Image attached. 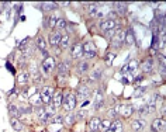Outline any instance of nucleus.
<instances>
[{
  "mask_svg": "<svg viewBox=\"0 0 166 132\" xmlns=\"http://www.w3.org/2000/svg\"><path fill=\"white\" fill-rule=\"evenodd\" d=\"M118 110H120V107L110 108V111H108V117H117V115H118Z\"/></svg>",
  "mask_w": 166,
  "mask_h": 132,
  "instance_id": "nucleus-41",
  "label": "nucleus"
},
{
  "mask_svg": "<svg viewBox=\"0 0 166 132\" xmlns=\"http://www.w3.org/2000/svg\"><path fill=\"white\" fill-rule=\"evenodd\" d=\"M127 66H128V72H129V73H134V72L138 69V62H137V61H131Z\"/></svg>",
  "mask_w": 166,
  "mask_h": 132,
  "instance_id": "nucleus-35",
  "label": "nucleus"
},
{
  "mask_svg": "<svg viewBox=\"0 0 166 132\" xmlns=\"http://www.w3.org/2000/svg\"><path fill=\"white\" fill-rule=\"evenodd\" d=\"M82 45H83V56H86L87 59H91V58H94L97 55V49H96L93 42L87 41V42H85Z\"/></svg>",
  "mask_w": 166,
  "mask_h": 132,
  "instance_id": "nucleus-4",
  "label": "nucleus"
},
{
  "mask_svg": "<svg viewBox=\"0 0 166 132\" xmlns=\"http://www.w3.org/2000/svg\"><path fill=\"white\" fill-rule=\"evenodd\" d=\"M28 80H30V73H27V72H21V73L17 76V81H18L20 84H26Z\"/></svg>",
  "mask_w": 166,
  "mask_h": 132,
  "instance_id": "nucleus-24",
  "label": "nucleus"
},
{
  "mask_svg": "<svg viewBox=\"0 0 166 132\" xmlns=\"http://www.w3.org/2000/svg\"><path fill=\"white\" fill-rule=\"evenodd\" d=\"M103 76V69L102 67H97L94 72L90 73V80H99Z\"/></svg>",
  "mask_w": 166,
  "mask_h": 132,
  "instance_id": "nucleus-27",
  "label": "nucleus"
},
{
  "mask_svg": "<svg viewBox=\"0 0 166 132\" xmlns=\"http://www.w3.org/2000/svg\"><path fill=\"white\" fill-rule=\"evenodd\" d=\"M9 114H10L12 118H17V117H18V108L14 106V104H10V106H9Z\"/></svg>",
  "mask_w": 166,
  "mask_h": 132,
  "instance_id": "nucleus-33",
  "label": "nucleus"
},
{
  "mask_svg": "<svg viewBox=\"0 0 166 132\" xmlns=\"http://www.w3.org/2000/svg\"><path fill=\"white\" fill-rule=\"evenodd\" d=\"M90 93H91V90H90L89 86H80L79 89H77V98H87V97H90Z\"/></svg>",
  "mask_w": 166,
  "mask_h": 132,
  "instance_id": "nucleus-12",
  "label": "nucleus"
},
{
  "mask_svg": "<svg viewBox=\"0 0 166 132\" xmlns=\"http://www.w3.org/2000/svg\"><path fill=\"white\" fill-rule=\"evenodd\" d=\"M141 69H142V72H144V73H151V72L153 70L152 58H148L146 61H144V62H142V65H141Z\"/></svg>",
  "mask_w": 166,
  "mask_h": 132,
  "instance_id": "nucleus-14",
  "label": "nucleus"
},
{
  "mask_svg": "<svg viewBox=\"0 0 166 132\" xmlns=\"http://www.w3.org/2000/svg\"><path fill=\"white\" fill-rule=\"evenodd\" d=\"M54 69H55V59H54L52 56L45 58V59L42 61V63H41V72H42L44 77H47Z\"/></svg>",
  "mask_w": 166,
  "mask_h": 132,
  "instance_id": "nucleus-2",
  "label": "nucleus"
},
{
  "mask_svg": "<svg viewBox=\"0 0 166 132\" xmlns=\"http://www.w3.org/2000/svg\"><path fill=\"white\" fill-rule=\"evenodd\" d=\"M28 100H30V104L34 107H38L42 104V103H41V94H39V93H34L33 96L28 97Z\"/></svg>",
  "mask_w": 166,
  "mask_h": 132,
  "instance_id": "nucleus-17",
  "label": "nucleus"
},
{
  "mask_svg": "<svg viewBox=\"0 0 166 132\" xmlns=\"http://www.w3.org/2000/svg\"><path fill=\"white\" fill-rule=\"evenodd\" d=\"M110 125H111V121H110V119H102V121H100V125H99V131L106 132L110 128Z\"/></svg>",
  "mask_w": 166,
  "mask_h": 132,
  "instance_id": "nucleus-25",
  "label": "nucleus"
},
{
  "mask_svg": "<svg viewBox=\"0 0 166 132\" xmlns=\"http://www.w3.org/2000/svg\"><path fill=\"white\" fill-rule=\"evenodd\" d=\"M90 132H97V131H90Z\"/></svg>",
  "mask_w": 166,
  "mask_h": 132,
  "instance_id": "nucleus-51",
  "label": "nucleus"
},
{
  "mask_svg": "<svg viewBox=\"0 0 166 132\" xmlns=\"http://www.w3.org/2000/svg\"><path fill=\"white\" fill-rule=\"evenodd\" d=\"M110 129L113 132H123V122L120 119H114L110 125Z\"/></svg>",
  "mask_w": 166,
  "mask_h": 132,
  "instance_id": "nucleus-21",
  "label": "nucleus"
},
{
  "mask_svg": "<svg viewBox=\"0 0 166 132\" xmlns=\"http://www.w3.org/2000/svg\"><path fill=\"white\" fill-rule=\"evenodd\" d=\"M42 93L44 94H48V96H54V93H55V90H54V87H51V86H45L44 89H42Z\"/></svg>",
  "mask_w": 166,
  "mask_h": 132,
  "instance_id": "nucleus-37",
  "label": "nucleus"
},
{
  "mask_svg": "<svg viewBox=\"0 0 166 132\" xmlns=\"http://www.w3.org/2000/svg\"><path fill=\"white\" fill-rule=\"evenodd\" d=\"M10 124H12V127H13L16 131H21V129H23V124L17 118H10Z\"/></svg>",
  "mask_w": 166,
  "mask_h": 132,
  "instance_id": "nucleus-29",
  "label": "nucleus"
},
{
  "mask_svg": "<svg viewBox=\"0 0 166 132\" xmlns=\"http://www.w3.org/2000/svg\"><path fill=\"white\" fill-rule=\"evenodd\" d=\"M121 73H124V76H127L128 73H129V72H128V66L127 65H124L123 67H121Z\"/></svg>",
  "mask_w": 166,
  "mask_h": 132,
  "instance_id": "nucleus-44",
  "label": "nucleus"
},
{
  "mask_svg": "<svg viewBox=\"0 0 166 132\" xmlns=\"http://www.w3.org/2000/svg\"><path fill=\"white\" fill-rule=\"evenodd\" d=\"M76 67H77V72H79V73H86V72L89 70L90 65H89V62L83 61V62H79Z\"/></svg>",
  "mask_w": 166,
  "mask_h": 132,
  "instance_id": "nucleus-23",
  "label": "nucleus"
},
{
  "mask_svg": "<svg viewBox=\"0 0 166 132\" xmlns=\"http://www.w3.org/2000/svg\"><path fill=\"white\" fill-rule=\"evenodd\" d=\"M45 111H47L48 117H51V115H54V114H55V111H56V107L54 106L52 103H49V104H48V107L45 108Z\"/></svg>",
  "mask_w": 166,
  "mask_h": 132,
  "instance_id": "nucleus-36",
  "label": "nucleus"
},
{
  "mask_svg": "<svg viewBox=\"0 0 166 132\" xmlns=\"http://www.w3.org/2000/svg\"><path fill=\"white\" fill-rule=\"evenodd\" d=\"M62 98H64L62 92H61V90H56V92L54 93V96H52V101H51V103L56 107V108H58V107L62 104Z\"/></svg>",
  "mask_w": 166,
  "mask_h": 132,
  "instance_id": "nucleus-15",
  "label": "nucleus"
},
{
  "mask_svg": "<svg viewBox=\"0 0 166 132\" xmlns=\"http://www.w3.org/2000/svg\"><path fill=\"white\" fill-rule=\"evenodd\" d=\"M86 115H87V112H86L85 110H79V111L76 112V115H75V117H76V119H79V121H82V119L85 118Z\"/></svg>",
  "mask_w": 166,
  "mask_h": 132,
  "instance_id": "nucleus-38",
  "label": "nucleus"
},
{
  "mask_svg": "<svg viewBox=\"0 0 166 132\" xmlns=\"http://www.w3.org/2000/svg\"><path fill=\"white\" fill-rule=\"evenodd\" d=\"M64 121H65V124H66V125H69V127H70V125H73V124L76 122V117H75V114H73V112H69V114L64 118Z\"/></svg>",
  "mask_w": 166,
  "mask_h": 132,
  "instance_id": "nucleus-26",
  "label": "nucleus"
},
{
  "mask_svg": "<svg viewBox=\"0 0 166 132\" xmlns=\"http://www.w3.org/2000/svg\"><path fill=\"white\" fill-rule=\"evenodd\" d=\"M142 80H144V76H142V75H140V76H137V77L134 79V84H137V83H141Z\"/></svg>",
  "mask_w": 166,
  "mask_h": 132,
  "instance_id": "nucleus-43",
  "label": "nucleus"
},
{
  "mask_svg": "<svg viewBox=\"0 0 166 132\" xmlns=\"http://www.w3.org/2000/svg\"><path fill=\"white\" fill-rule=\"evenodd\" d=\"M161 76H162V79L165 77V66H161Z\"/></svg>",
  "mask_w": 166,
  "mask_h": 132,
  "instance_id": "nucleus-47",
  "label": "nucleus"
},
{
  "mask_svg": "<svg viewBox=\"0 0 166 132\" xmlns=\"http://www.w3.org/2000/svg\"><path fill=\"white\" fill-rule=\"evenodd\" d=\"M62 121H64V118H62L61 115H54V117L51 118V121H49V122H52V124H61Z\"/></svg>",
  "mask_w": 166,
  "mask_h": 132,
  "instance_id": "nucleus-40",
  "label": "nucleus"
},
{
  "mask_svg": "<svg viewBox=\"0 0 166 132\" xmlns=\"http://www.w3.org/2000/svg\"><path fill=\"white\" fill-rule=\"evenodd\" d=\"M65 28H66V20H65V18H58V20H56L55 30H56V31H61V30H65Z\"/></svg>",
  "mask_w": 166,
  "mask_h": 132,
  "instance_id": "nucleus-31",
  "label": "nucleus"
},
{
  "mask_svg": "<svg viewBox=\"0 0 166 132\" xmlns=\"http://www.w3.org/2000/svg\"><path fill=\"white\" fill-rule=\"evenodd\" d=\"M61 106L64 107V110L66 112H72L75 110V107H76V97L73 94H65Z\"/></svg>",
  "mask_w": 166,
  "mask_h": 132,
  "instance_id": "nucleus-1",
  "label": "nucleus"
},
{
  "mask_svg": "<svg viewBox=\"0 0 166 132\" xmlns=\"http://www.w3.org/2000/svg\"><path fill=\"white\" fill-rule=\"evenodd\" d=\"M134 111H135L134 106H131V104H125V106L120 107L118 114H120L121 117H124V118H128V117H131V115L134 114Z\"/></svg>",
  "mask_w": 166,
  "mask_h": 132,
  "instance_id": "nucleus-7",
  "label": "nucleus"
},
{
  "mask_svg": "<svg viewBox=\"0 0 166 132\" xmlns=\"http://www.w3.org/2000/svg\"><path fill=\"white\" fill-rule=\"evenodd\" d=\"M41 7H42L44 10H55V9H58V3L47 1V3H42V4H41Z\"/></svg>",
  "mask_w": 166,
  "mask_h": 132,
  "instance_id": "nucleus-28",
  "label": "nucleus"
},
{
  "mask_svg": "<svg viewBox=\"0 0 166 132\" xmlns=\"http://www.w3.org/2000/svg\"><path fill=\"white\" fill-rule=\"evenodd\" d=\"M48 20H49V21H48V24H47V26L49 27V28H54V30H55V26H56V20H58V18H56V17H49Z\"/></svg>",
  "mask_w": 166,
  "mask_h": 132,
  "instance_id": "nucleus-39",
  "label": "nucleus"
},
{
  "mask_svg": "<svg viewBox=\"0 0 166 132\" xmlns=\"http://www.w3.org/2000/svg\"><path fill=\"white\" fill-rule=\"evenodd\" d=\"M115 32H117V30H110V31H106V32H104V35H106L108 40H111V38L115 35Z\"/></svg>",
  "mask_w": 166,
  "mask_h": 132,
  "instance_id": "nucleus-42",
  "label": "nucleus"
},
{
  "mask_svg": "<svg viewBox=\"0 0 166 132\" xmlns=\"http://www.w3.org/2000/svg\"><path fill=\"white\" fill-rule=\"evenodd\" d=\"M6 67H7V69H9V70H10L12 73H16V70H14V67H13V66L10 65V62H7V63H6Z\"/></svg>",
  "mask_w": 166,
  "mask_h": 132,
  "instance_id": "nucleus-46",
  "label": "nucleus"
},
{
  "mask_svg": "<svg viewBox=\"0 0 166 132\" xmlns=\"http://www.w3.org/2000/svg\"><path fill=\"white\" fill-rule=\"evenodd\" d=\"M103 104H104V96L100 89H97L94 92V111H100Z\"/></svg>",
  "mask_w": 166,
  "mask_h": 132,
  "instance_id": "nucleus-5",
  "label": "nucleus"
},
{
  "mask_svg": "<svg viewBox=\"0 0 166 132\" xmlns=\"http://www.w3.org/2000/svg\"><path fill=\"white\" fill-rule=\"evenodd\" d=\"M124 42H127L128 45H134L135 44V34H134L132 28H128L125 31V40H124Z\"/></svg>",
  "mask_w": 166,
  "mask_h": 132,
  "instance_id": "nucleus-16",
  "label": "nucleus"
},
{
  "mask_svg": "<svg viewBox=\"0 0 166 132\" xmlns=\"http://www.w3.org/2000/svg\"><path fill=\"white\" fill-rule=\"evenodd\" d=\"M70 3L69 1H64V3H58V6H64V7H68Z\"/></svg>",
  "mask_w": 166,
  "mask_h": 132,
  "instance_id": "nucleus-48",
  "label": "nucleus"
},
{
  "mask_svg": "<svg viewBox=\"0 0 166 132\" xmlns=\"http://www.w3.org/2000/svg\"><path fill=\"white\" fill-rule=\"evenodd\" d=\"M124 40H125V31L124 30H117L115 35L111 38V45L114 48H121L124 45Z\"/></svg>",
  "mask_w": 166,
  "mask_h": 132,
  "instance_id": "nucleus-3",
  "label": "nucleus"
},
{
  "mask_svg": "<svg viewBox=\"0 0 166 132\" xmlns=\"http://www.w3.org/2000/svg\"><path fill=\"white\" fill-rule=\"evenodd\" d=\"M97 11H99V6H97V4H89V7H87V13H89L90 17H96Z\"/></svg>",
  "mask_w": 166,
  "mask_h": 132,
  "instance_id": "nucleus-30",
  "label": "nucleus"
},
{
  "mask_svg": "<svg viewBox=\"0 0 166 132\" xmlns=\"http://www.w3.org/2000/svg\"><path fill=\"white\" fill-rule=\"evenodd\" d=\"M102 30L106 32V31H110V30H115V27H117V21L115 20H104L102 24Z\"/></svg>",
  "mask_w": 166,
  "mask_h": 132,
  "instance_id": "nucleus-13",
  "label": "nucleus"
},
{
  "mask_svg": "<svg viewBox=\"0 0 166 132\" xmlns=\"http://www.w3.org/2000/svg\"><path fill=\"white\" fill-rule=\"evenodd\" d=\"M145 93H146V87L140 86V87H137V89H135V92H134V97H135V98H141Z\"/></svg>",
  "mask_w": 166,
  "mask_h": 132,
  "instance_id": "nucleus-32",
  "label": "nucleus"
},
{
  "mask_svg": "<svg viewBox=\"0 0 166 132\" xmlns=\"http://www.w3.org/2000/svg\"><path fill=\"white\" fill-rule=\"evenodd\" d=\"M131 127H132V129L137 132V131H141V129H144V127H145V121L142 118L140 119H135V121H132L131 122Z\"/></svg>",
  "mask_w": 166,
  "mask_h": 132,
  "instance_id": "nucleus-19",
  "label": "nucleus"
},
{
  "mask_svg": "<svg viewBox=\"0 0 166 132\" xmlns=\"http://www.w3.org/2000/svg\"><path fill=\"white\" fill-rule=\"evenodd\" d=\"M115 14H118L120 17H124L128 13V4L127 3H114Z\"/></svg>",
  "mask_w": 166,
  "mask_h": 132,
  "instance_id": "nucleus-9",
  "label": "nucleus"
},
{
  "mask_svg": "<svg viewBox=\"0 0 166 132\" xmlns=\"http://www.w3.org/2000/svg\"><path fill=\"white\" fill-rule=\"evenodd\" d=\"M121 83H124V84H128V83H129V80H128L127 77H123V79H121Z\"/></svg>",
  "mask_w": 166,
  "mask_h": 132,
  "instance_id": "nucleus-49",
  "label": "nucleus"
},
{
  "mask_svg": "<svg viewBox=\"0 0 166 132\" xmlns=\"http://www.w3.org/2000/svg\"><path fill=\"white\" fill-rule=\"evenodd\" d=\"M152 132H163L165 131V119L163 118H155L151 125Z\"/></svg>",
  "mask_w": 166,
  "mask_h": 132,
  "instance_id": "nucleus-6",
  "label": "nucleus"
},
{
  "mask_svg": "<svg viewBox=\"0 0 166 132\" xmlns=\"http://www.w3.org/2000/svg\"><path fill=\"white\" fill-rule=\"evenodd\" d=\"M58 73L59 76L64 79V77H68V73H69V62L68 61H64L62 63H59L58 66Z\"/></svg>",
  "mask_w": 166,
  "mask_h": 132,
  "instance_id": "nucleus-10",
  "label": "nucleus"
},
{
  "mask_svg": "<svg viewBox=\"0 0 166 132\" xmlns=\"http://www.w3.org/2000/svg\"><path fill=\"white\" fill-rule=\"evenodd\" d=\"M100 121L102 119L97 118V117H94V118H91L89 121V132L90 131H99V125H100Z\"/></svg>",
  "mask_w": 166,
  "mask_h": 132,
  "instance_id": "nucleus-20",
  "label": "nucleus"
},
{
  "mask_svg": "<svg viewBox=\"0 0 166 132\" xmlns=\"http://www.w3.org/2000/svg\"><path fill=\"white\" fill-rule=\"evenodd\" d=\"M61 40H62V35H61V31H54L51 35H49V44L52 46H56L61 44Z\"/></svg>",
  "mask_w": 166,
  "mask_h": 132,
  "instance_id": "nucleus-11",
  "label": "nucleus"
},
{
  "mask_svg": "<svg viewBox=\"0 0 166 132\" xmlns=\"http://www.w3.org/2000/svg\"><path fill=\"white\" fill-rule=\"evenodd\" d=\"M114 53H108V55H107V56H106V61H107V63H110V61H111V59H114Z\"/></svg>",
  "mask_w": 166,
  "mask_h": 132,
  "instance_id": "nucleus-45",
  "label": "nucleus"
},
{
  "mask_svg": "<svg viewBox=\"0 0 166 132\" xmlns=\"http://www.w3.org/2000/svg\"><path fill=\"white\" fill-rule=\"evenodd\" d=\"M61 48L62 49H68L69 48V45H70V38L68 37V35H65V37H62V40H61Z\"/></svg>",
  "mask_w": 166,
  "mask_h": 132,
  "instance_id": "nucleus-34",
  "label": "nucleus"
},
{
  "mask_svg": "<svg viewBox=\"0 0 166 132\" xmlns=\"http://www.w3.org/2000/svg\"><path fill=\"white\" fill-rule=\"evenodd\" d=\"M83 56V45L80 42H76L72 48V58L73 59H80Z\"/></svg>",
  "mask_w": 166,
  "mask_h": 132,
  "instance_id": "nucleus-8",
  "label": "nucleus"
},
{
  "mask_svg": "<svg viewBox=\"0 0 166 132\" xmlns=\"http://www.w3.org/2000/svg\"><path fill=\"white\" fill-rule=\"evenodd\" d=\"M106 132H113V131H111V129H110V128H108V129H107V131H106Z\"/></svg>",
  "mask_w": 166,
  "mask_h": 132,
  "instance_id": "nucleus-50",
  "label": "nucleus"
},
{
  "mask_svg": "<svg viewBox=\"0 0 166 132\" xmlns=\"http://www.w3.org/2000/svg\"><path fill=\"white\" fill-rule=\"evenodd\" d=\"M37 115H38V119L41 122H47L49 119V117H48V114H47V111H45L44 107H38L37 108Z\"/></svg>",
  "mask_w": 166,
  "mask_h": 132,
  "instance_id": "nucleus-18",
  "label": "nucleus"
},
{
  "mask_svg": "<svg viewBox=\"0 0 166 132\" xmlns=\"http://www.w3.org/2000/svg\"><path fill=\"white\" fill-rule=\"evenodd\" d=\"M35 45H37V48H38L41 52H42V51H47V42H45V38H44V37H38L37 41H35Z\"/></svg>",
  "mask_w": 166,
  "mask_h": 132,
  "instance_id": "nucleus-22",
  "label": "nucleus"
}]
</instances>
